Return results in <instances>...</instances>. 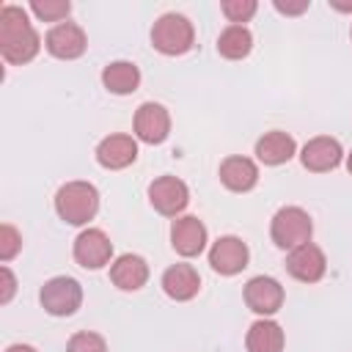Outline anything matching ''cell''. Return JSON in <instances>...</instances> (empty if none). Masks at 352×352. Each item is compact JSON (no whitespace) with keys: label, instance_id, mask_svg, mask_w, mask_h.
<instances>
[{"label":"cell","instance_id":"obj_1","mask_svg":"<svg viewBox=\"0 0 352 352\" xmlns=\"http://www.w3.org/2000/svg\"><path fill=\"white\" fill-rule=\"evenodd\" d=\"M41 50V36L28 19V11L6 3L0 8V55L6 63H30Z\"/></svg>","mask_w":352,"mask_h":352},{"label":"cell","instance_id":"obj_22","mask_svg":"<svg viewBox=\"0 0 352 352\" xmlns=\"http://www.w3.org/2000/svg\"><path fill=\"white\" fill-rule=\"evenodd\" d=\"M253 50V36L245 25H228L220 30L217 36V52L226 58V60H242L248 58Z\"/></svg>","mask_w":352,"mask_h":352},{"label":"cell","instance_id":"obj_14","mask_svg":"<svg viewBox=\"0 0 352 352\" xmlns=\"http://www.w3.org/2000/svg\"><path fill=\"white\" fill-rule=\"evenodd\" d=\"M170 245L179 256L192 258L201 256L206 248V226L195 214H182L170 223Z\"/></svg>","mask_w":352,"mask_h":352},{"label":"cell","instance_id":"obj_5","mask_svg":"<svg viewBox=\"0 0 352 352\" xmlns=\"http://www.w3.org/2000/svg\"><path fill=\"white\" fill-rule=\"evenodd\" d=\"M38 302L50 316H72L82 305V286L69 275H55L38 289Z\"/></svg>","mask_w":352,"mask_h":352},{"label":"cell","instance_id":"obj_4","mask_svg":"<svg viewBox=\"0 0 352 352\" xmlns=\"http://www.w3.org/2000/svg\"><path fill=\"white\" fill-rule=\"evenodd\" d=\"M314 223L302 206H280L270 223V236L280 250H294L311 242Z\"/></svg>","mask_w":352,"mask_h":352},{"label":"cell","instance_id":"obj_31","mask_svg":"<svg viewBox=\"0 0 352 352\" xmlns=\"http://www.w3.org/2000/svg\"><path fill=\"white\" fill-rule=\"evenodd\" d=\"M346 170H349V173H352V151H349V154H346Z\"/></svg>","mask_w":352,"mask_h":352},{"label":"cell","instance_id":"obj_29","mask_svg":"<svg viewBox=\"0 0 352 352\" xmlns=\"http://www.w3.org/2000/svg\"><path fill=\"white\" fill-rule=\"evenodd\" d=\"M330 6L336 11H352V0H330Z\"/></svg>","mask_w":352,"mask_h":352},{"label":"cell","instance_id":"obj_18","mask_svg":"<svg viewBox=\"0 0 352 352\" xmlns=\"http://www.w3.org/2000/svg\"><path fill=\"white\" fill-rule=\"evenodd\" d=\"M110 280L121 292H138L148 280V264L138 253H124L110 264Z\"/></svg>","mask_w":352,"mask_h":352},{"label":"cell","instance_id":"obj_6","mask_svg":"<svg viewBox=\"0 0 352 352\" xmlns=\"http://www.w3.org/2000/svg\"><path fill=\"white\" fill-rule=\"evenodd\" d=\"M148 204L165 217H179L190 204V190L179 176H157L148 184Z\"/></svg>","mask_w":352,"mask_h":352},{"label":"cell","instance_id":"obj_25","mask_svg":"<svg viewBox=\"0 0 352 352\" xmlns=\"http://www.w3.org/2000/svg\"><path fill=\"white\" fill-rule=\"evenodd\" d=\"M66 352H107V341H104L99 333L80 330V333H74V336L69 338Z\"/></svg>","mask_w":352,"mask_h":352},{"label":"cell","instance_id":"obj_10","mask_svg":"<svg viewBox=\"0 0 352 352\" xmlns=\"http://www.w3.org/2000/svg\"><path fill=\"white\" fill-rule=\"evenodd\" d=\"M245 305L258 316H272L283 305V286L272 275H256L245 283Z\"/></svg>","mask_w":352,"mask_h":352},{"label":"cell","instance_id":"obj_15","mask_svg":"<svg viewBox=\"0 0 352 352\" xmlns=\"http://www.w3.org/2000/svg\"><path fill=\"white\" fill-rule=\"evenodd\" d=\"M138 160V140L132 135L116 132L99 140L96 146V162L107 170H121Z\"/></svg>","mask_w":352,"mask_h":352},{"label":"cell","instance_id":"obj_2","mask_svg":"<svg viewBox=\"0 0 352 352\" xmlns=\"http://www.w3.org/2000/svg\"><path fill=\"white\" fill-rule=\"evenodd\" d=\"M55 212L69 226H85L99 212V190L91 182H66L55 192Z\"/></svg>","mask_w":352,"mask_h":352},{"label":"cell","instance_id":"obj_26","mask_svg":"<svg viewBox=\"0 0 352 352\" xmlns=\"http://www.w3.org/2000/svg\"><path fill=\"white\" fill-rule=\"evenodd\" d=\"M22 248V234L11 226V223H3L0 226V261H11Z\"/></svg>","mask_w":352,"mask_h":352},{"label":"cell","instance_id":"obj_30","mask_svg":"<svg viewBox=\"0 0 352 352\" xmlns=\"http://www.w3.org/2000/svg\"><path fill=\"white\" fill-rule=\"evenodd\" d=\"M6 352H36V346H30V344H11Z\"/></svg>","mask_w":352,"mask_h":352},{"label":"cell","instance_id":"obj_19","mask_svg":"<svg viewBox=\"0 0 352 352\" xmlns=\"http://www.w3.org/2000/svg\"><path fill=\"white\" fill-rule=\"evenodd\" d=\"M294 154H297V140H294L289 132H283V129L264 132V135L256 140V157H258V162H264V165H283V162H289Z\"/></svg>","mask_w":352,"mask_h":352},{"label":"cell","instance_id":"obj_16","mask_svg":"<svg viewBox=\"0 0 352 352\" xmlns=\"http://www.w3.org/2000/svg\"><path fill=\"white\" fill-rule=\"evenodd\" d=\"M220 182L226 190L231 192H248L258 184V165L250 160V157H242V154H231L220 162V170H217Z\"/></svg>","mask_w":352,"mask_h":352},{"label":"cell","instance_id":"obj_7","mask_svg":"<svg viewBox=\"0 0 352 352\" xmlns=\"http://www.w3.org/2000/svg\"><path fill=\"white\" fill-rule=\"evenodd\" d=\"M74 261L85 270H102L113 258V242L102 228H82L74 239Z\"/></svg>","mask_w":352,"mask_h":352},{"label":"cell","instance_id":"obj_23","mask_svg":"<svg viewBox=\"0 0 352 352\" xmlns=\"http://www.w3.org/2000/svg\"><path fill=\"white\" fill-rule=\"evenodd\" d=\"M30 11L44 22H60L69 16L72 3L69 0H30Z\"/></svg>","mask_w":352,"mask_h":352},{"label":"cell","instance_id":"obj_3","mask_svg":"<svg viewBox=\"0 0 352 352\" xmlns=\"http://www.w3.org/2000/svg\"><path fill=\"white\" fill-rule=\"evenodd\" d=\"M195 44V28L184 14L168 11L151 25V47L162 55H184Z\"/></svg>","mask_w":352,"mask_h":352},{"label":"cell","instance_id":"obj_8","mask_svg":"<svg viewBox=\"0 0 352 352\" xmlns=\"http://www.w3.org/2000/svg\"><path fill=\"white\" fill-rule=\"evenodd\" d=\"M44 47L52 58H60V60H74L85 52L88 47V36L85 30L77 25V22H58L47 30L44 36Z\"/></svg>","mask_w":352,"mask_h":352},{"label":"cell","instance_id":"obj_9","mask_svg":"<svg viewBox=\"0 0 352 352\" xmlns=\"http://www.w3.org/2000/svg\"><path fill=\"white\" fill-rule=\"evenodd\" d=\"M286 272L300 280V283H316L324 278L327 272V258H324V250L314 242H305L294 250H289L286 256Z\"/></svg>","mask_w":352,"mask_h":352},{"label":"cell","instance_id":"obj_32","mask_svg":"<svg viewBox=\"0 0 352 352\" xmlns=\"http://www.w3.org/2000/svg\"><path fill=\"white\" fill-rule=\"evenodd\" d=\"M349 36H352V28H349Z\"/></svg>","mask_w":352,"mask_h":352},{"label":"cell","instance_id":"obj_12","mask_svg":"<svg viewBox=\"0 0 352 352\" xmlns=\"http://www.w3.org/2000/svg\"><path fill=\"white\" fill-rule=\"evenodd\" d=\"M341 160H344V148H341V143H338L336 138H330V135H316V138H311V140L302 146V151H300V162H302V168L311 170V173H327V170L338 168Z\"/></svg>","mask_w":352,"mask_h":352},{"label":"cell","instance_id":"obj_28","mask_svg":"<svg viewBox=\"0 0 352 352\" xmlns=\"http://www.w3.org/2000/svg\"><path fill=\"white\" fill-rule=\"evenodd\" d=\"M0 280H3V292H0V302L6 305V302H11V297H14V292H16V278H14V272L3 264L0 267Z\"/></svg>","mask_w":352,"mask_h":352},{"label":"cell","instance_id":"obj_17","mask_svg":"<svg viewBox=\"0 0 352 352\" xmlns=\"http://www.w3.org/2000/svg\"><path fill=\"white\" fill-rule=\"evenodd\" d=\"M160 283H162V292L170 300H176V302H187V300H192L201 292V275H198V270L192 264H184V261L168 267L162 272V280Z\"/></svg>","mask_w":352,"mask_h":352},{"label":"cell","instance_id":"obj_11","mask_svg":"<svg viewBox=\"0 0 352 352\" xmlns=\"http://www.w3.org/2000/svg\"><path fill=\"white\" fill-rule=\"evenodd\" d=\"M132 126H135V138L138 140L157 146L170 135V113L160 102H143L135 110Z\"/></svg>","mask_w":352,"mask_h":352},{"label":"cell","instance_id":"obj_21","mask_svg":"<svg viewBox=\"0 0 352 352\" xmlns=\"http://www.w3.org/2000/svg\"><path fill=\"white\" fill-rule=\"evenodd\" d=\"M102 85L116 94V96H126L132 91H138L140 85V69L132 60H113L102 69Z\"/></svg>","mask_w":352,"mask_h":352},{"label":"cell","instance_id":"obj_20","mask_svg":"<svg viewBox=\"0 0 352 352\" xmlns=\"http://www.w3.org/2000/svg\"><path fill=\"white\" fill-rule=\"evenodd\" d=\"M283 344H286L283 327L267 316L248 327V336H245L248 352H283Z\"/></svg>","mask_w":352,"mask_h":352},{"label":"cell","instance_id":"obj_24","mask_svg":"<svg viewBox=\"0 0 352 352\" xmlns=\"http://www.w3.org/2000/svg\"><path fill=\"white\" fill-rule=\"evenodd\" d=\"M256 8H258L256 0H223V3H220V11H223V16H226L231 25L248 22V19L256 14Z\"/></svg>","mask_w":352,"mask_h":352},{"label":"cell","instance_id":"obj_27","mask_svg":"<svg viewBox=\"0 0 352 352\" xmlns=\"http://www.w3.org/2000/svg\"><path fill=\"white\" fill-rule=\"evenodd\" d=\"M272 6H275V11H280L286 16H297V14L308 11L311 0H272Z\"/></svg>","mask_w":352,"mask_h":352},{"label":"cell","instance_id":"obj_13","mask_svg":"<svg viewBox=\"0 0 352 352\" xmlns=\"http://www.w3.org/2000/svg\"><path fill=\"white\" fill-rule=\"evenodd\" d=\"M248 261H250V250H248V245H245L239 236H234V234L220 236V239L212 242V248H209V264H212V270L220 272V275H236V272H242V270L248 267Z\"/></svg>","mask_w":352,"mask_h":352}]
</instances>
